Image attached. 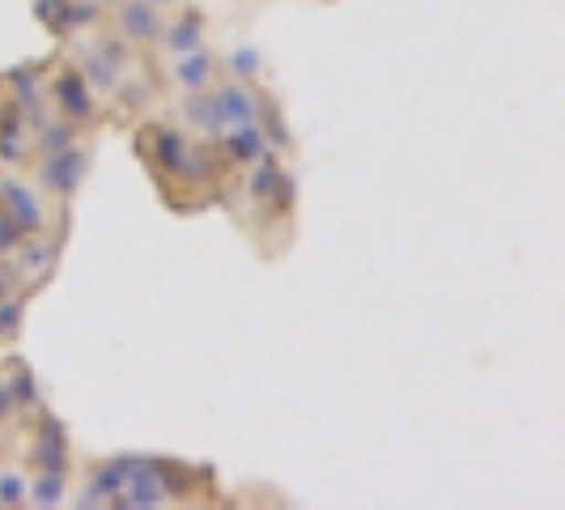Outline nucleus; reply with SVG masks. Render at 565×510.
Masks as SVG:
<instances>
[{
	"mask_svg": "<svg viewBox=\"0 0 565 510\" xmlns=\"http://www.w3.org/2000/svg\"><path fill=\"white\" fill-rule=\"evenodd\" d=\"M85 174V153L77 145H68V149H60L52 158H43V170H39V183L52 192V196L68 200L77 192V183H82Z\"/></svg>",
	"mask_w": 565,
	"mask_h": 510,
	"instance_id": "1",
	"label": "nucleus"
},
{
	"mask_svg": "<svg viewBox=\"0 0 565 510\" xmlns=\"http://www.w3.org/2000/svg\"><path fill=\"white\" fill-rule=\"evenodd\" d=\"M0 204H4V213L18 222L22 234H43L47 213H43V204H39V196L30 192L26 183H18V179L0 174Z\"/></svg>",
	"mask_w": 565,
	"mask_h": 510,
	"instance_id": "2",
	"label": "nucleus"
},
{
	"mask_svg": "<svg viewBox=\"0 0 565 510\" xmlns=\"http://www.w3.org/2000/svg\"><path fill=\"white\" fill-rule=\"evenodd\" d=\"M209 98H213V111L222 119V132L234 128V124H252L255 115H259V103H255V94L243 82L222 85V89H213Z\"/></svg>",
	"mask_w": 565,
	"mask_h": 510,
	"instance_id": "3",
	"label": "nucleus"
},
{
	"mask_svg": "<svg viewBox=\"0 0 565 510\" xmlns=\"http://www.w3.org/2000/svg\"><path fill=\"white\" fill-rule=\"evenodd\" d=\"M119 30L137 43H153L162 34V13L153 0H124L119 4Z\"/></svg>",
	"mask_w": 565,
	"mask_h": 510,
	"instance_id": "4",
	"label": "nucleus"
},
{
	"mask_svg": "<svg viewBox=\"0 0 565 510\" xmlns=\"http://www.w3.org/2000/svg\"><path fill=\"white\" fill-rule=\"evenodd\" d=\"M13 268H18V277L43 281V277L56 268V247H52L43 234H30V238L18 243V252H13Z\"/></svg>",
	"mask_w": 565,
	"mask_h": 510,
	"instance_id": "5",
	"label": "nucleus"
},
{
	"mask_svg": "<svg viewBox=\"0 0 565 510\" xmlns=\"http://www.w3.org/2000/svg\"><path fill=\"white\" fill-rule=\"evenodd\" d=\"M226 149L234 162H259L264 153H268V137H264V128L259 124H234V128H226Z\"/></svg>",
	"mask_w": 565,
	"mask_h": 510,
	"instance_id": "6",
	"label": "nucleus"
},
{
	"mask_svg": "<svg viewBox=\"0 0 565 510\" xmlns=\"http://www.w3.org/2000/svg\"><path fill=\"white\" fill-rule=\"evenodd\" d=\"M213 73H217V64H213V56L204 47L174 56V82L183 85V89H204V85L213 82Z\"/></svg>",
	"mask_w": 565,
	"mask_h": 510,
	"instance_id": "7",
	"label": "nucleus"
},
{
	"mask_svg": "<svg viewBox=\"0 0 565 510\" xmlns=\"http://www.w3.org/2000/svg\"><path fill=\"white\" fill-rule=\"evenodd\" d=\"M52 94H56V103H60V107H64L68 115H73V119H89V115H94L89 82H82V77H73V73H64V77H56V85H52Z\"/></svg>",
	"mask_w": 565,
	"mask_h": 510,
	"instance_id": "8",
	"label": "nucleus"
},
{
	"mask_svg": "<svg viewBox=\"0 0 565 510\" xmlns=\"http://www.w3.org/2000/svg\"><path fill=\"white\" fill-rule=\"evenodd\" d=\"M183 115L192 119V128H196L200 137H217V132H222V119H217V111H213V98L200 94V89H192V98H188Z\"/></svg>",
	"mask_w": 565,
	"mask_h": 510,
	"instance_id": "9",
	"label": "nucleus"
},
{
	"mask_svg": "<svg viewBox=\"0 0 565 510\" xmlns=\"http://www.w3.org/2000/svg\"><path fill=\"white\" fill-rule=\"evenodd\" d=\"M200 39H204V26H200V13H183L167 34V47L174 56H183V52H196Z\"/></svg>",
	"mask_w": 565,
	"mask_h": 510,
	"instance_id": "10",
	"label": "nucleus"
},
{
	"mask_svg": "<svg viewBox=\"0 0 565 510\" xmlns=\"http://www.w3.org/2000/svg\"><path fill=\"white\" fill-rule=\"evenodd\" d=\"M34 132H39V153H43V158H52V153H60V149L77 145V132H73L68 124H60V119H52V124H39Z\"/></svg>",
	"mask_w": 565,
	"mask_h": 510,
	"instance_id": "11",
	"label": "nucleus"
},
{
	"mask_svg": "<svg viewBox=\"0 0 565 510\" xmlns=\"http://www.w3.org/2000/svg\"><path fill=\"white\" fill-rule=\"evenodd\" d=\"M60 498H64V481H60V472L56 477L47 472V477H39V481H34V502H39V507H52V502H60Z\"/></svg>",
	"mask_w": 565,
	"mask_h": 510,
	"instance_id": "12",
	"label": "nucleus"
},
{
	"mask_svg": "<svg viewBox=\"0 0 565 510\" xmlns=\"http://www.w3.org/2000/svg\"><path fill=\"white\" fill-rule=\"evenodd\" d=\"M22 238H26V234L18 230V222H13V217H9L4 209H0V255H13Z\"/></svg>",
	"mask_w": 565,
	"mask_h": 510,
	"instance_id": "13",
	"label": "nucleus"
},
{
	"mask_svg": "<svg viewBox=\"0 0 565 510\" xmlns=\"http://www.w3.org/2000/svg\"><path fill=\"white\" fill-rule=\"evenodd\" d=\"M9 77H13V85H18V89H13V94H18V103H22V111H30V107H34V98H39V82H34V73H9Z\"/></svg>",
	"mask_w": 565,
	"mask_h": 510,
	"instance_id": "14",
	"label": "nucleus"
},
{
	"mask_svg": "<svg viewBox=\"0 0 565 510\" xmlns=\"http://www.w3.org/2000/svg\"><path fill=\"white\" fill-rule=\"evenodd\" d=\"M22 328V302L18 298H4L0 302V337H13Z\"/></svg>",
	"mask_w": 565,
	"mask_h": 510,
	"instance_id": "15",
	"label": "nucleus"
},
{
	"mask_svg": "<svg viewBox=\"0 0 565 510\" xmlns=\"http://www.w3.org/2000/svg\"><path fill=\"white\" fill-rule=\"evenodd\" d=\"M22 493H26V485H22V477H13V472H4V477H0V502L18 507V502H22Z\"/></svg>",
	"mask_w": 565,
	"mask_h": 510,
	"instance_id": "16",
	"label": "nucleus"
},
{
	"mask_svg": "<svg viewBox=\"0 0 565 510\" xmlns=\"http://www.w3.org/2000/svg\"><path fill=\"white\" fill-rule=\"evenodd\" d=\"M9 396H13V404H34V379H30L26 370H22V374H18V379H13V387H9Z\"/></svg>",
	"mask_w": 565,
	"mask_h": 510,
	"instance_id": "17",
	"label": "nucleus"
},
{
	"mask_svg": "<svg viewBox=\"0 0 565 510\" xmlns=\"http://www.w3.org/2000/svg\"><path fill=\"white\" fill-rule=\"evenodd\" d=\"M94 18H98V9H94V4H73V9L60 18V26H89Z\"/></svg>",
	"mask_w": 565,
	"mask_h": 510,
	"instance_id": "18",
	"label": "nucleus"
},
{
	"mask_svg": "<svg viewBox=\"0 0 565 510\" xmlns=\"http://www.w3.org/2000/svg\"><path fill=\"white\" fill-rule=\"evenodd\" d=\"M230 68H234L238 77H255V73H259V56H255V52H234V56H230Z\"/></svg>",
	"mask_w": 565,
	"mask_h": 510,
	"instance_id": "19",
	"label": "nucleus"
},
{
	"mask_svg": "<svg viewBox=\"0 0 565 510\" xmlns=\"http://www.w3.org/2000/svg\"><path fill=\"white\" fill-rule=\"evenodd\" d=\"M18 268H13V259H0V298H9V294H18Z\"/></svg>",
	"mask_w": 565,
	"mask_h": 510,
	"instance_id": "20",
	"label": "nucleus"
},
{
	"mask_svg": "<svg viewBox=\"0 0 565 510\" xmlns=\"http://www.w3.org/2000/svg\"><path fill=\"white\" fill-rule=\"evenodd\" d=\"M13 408V396H9V387H0V417Z\"/></svg>",
	"mask_w": 565,
	"mask_h": 510,
	"instance_id": "21",
	"label": "nucleus"
},
{
	"mask_svg": "<svg viewBox=\"0 0 565 510\" xmlns=\"http://www.w3.org/2000/svg\"><path fill=\"white\" fill-rule=\"evenodd\" d=\"M153 4H167V0H153Z\"/></svg>",
	"mask_w": 565,
	"mask_h": 510,
	"instance_id": "22",
	"label": "nucleus"
},
{
	"mask_svg": "<svg viewBox=\"0 0 565 510\" xmlns=\"http://www.w3.org/2000/svg\"><path fill=\"white\" fill-rule=\"evenodd\" d=\"M0 119H4V107H0Z\"/></svg>",
	"mask_w": 565,
	"mask_h": 510,
	"instance_id": "23",
	"label": "nucleus"
}]
</instances>
